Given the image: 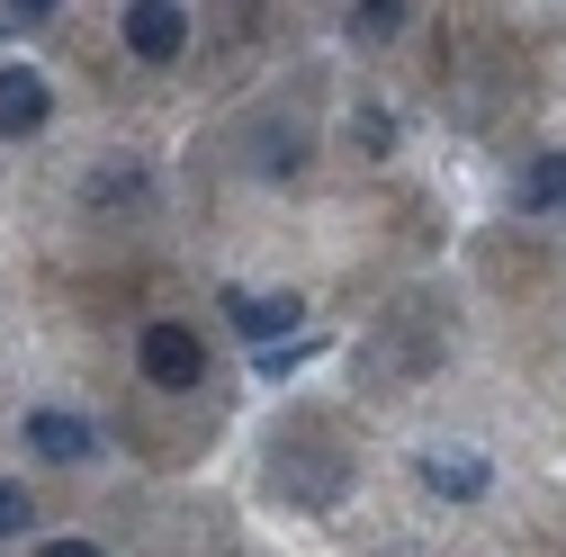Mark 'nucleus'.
<instances>
[{"mask_svg":"<svg viewBox=\"0 0 566 557\" xmlns=\"http://www.w3.org/2000/svg\"><path fill=\"white\" fill-rule=\"evenodd\" d=\"M135 360H145L154 387H198V369H207V351H198V333H189V324H145Z\"/></svg>","mask_w":566,"mask_h":557,"instance_id":"f257e3e1","label":"nucleus"},{"mask_svg":"<svg viewBox=\"0 0 566 557\" xmlns=\"http://www.w3.org/2000/svg\"><path fill=\"white\" fill-rule=\"evenodd\" d=\"M180 45H189V10H171V0H135V10H126V54L171 63Z\"/></svg>","mask_w":566,"mask_h":557,"instance_id":"f03ea898","label":"nucleus"},{"mask_svg":"<svg viewBox=\"0 0 566 557\" xmlns=\"http://www.w3.org/2000/svg\"><path fill=\"white\" fill-rule=\"evenodd\" d=\"M45 117H54L45 73H0V135H36Z\"/></svg>","mask_w":566,"mask_h":557,"instance_id":"7ed1b4c3","label":"nucleus"},{"mask_svg":"<svg viewBox=\"0 0 566 557\" xmlns=\"http://www.w3.org/2000/svg\"><path fill=\"white\" fill-rule=\"evenodd\" d=\"M422 485L450 495V504H476L485 495V459L476 450H422Z\"/></svg>","mask_w":566,"mask_h":557,"instance_id":"20e7f679","label":"nucleus"},{"mask_svg":"<svg viewBox=\"0 0 566 557\" xmlns=\"http://www.w3.org/2000/svg\"><path fill=\"white\" fill-rule=\"evenodd\" d=\"M226 315L261 341V351H270V341H289V333L306 324V306H297V297H226Z\"/></svg>","mask_w":566,"mask_h":557,"instance_id":"39448f33","label":"nucleus"},{"mask_svg":"<svg viewBox=\"0 0 566 557\" xmlns=\"http://www.w3.org/2000/svg\"><path fill=\"white\" fill-rule=\"evenodd\" d=\"M28 450H45V459H91L99 441H91V423H73V413H28Z\"/></svg>","mask_w":566,"mask_h":557,"instance_id":"423d86ee","label":"nucleus"},{"mask_svg":"<svg viewBox=\"0 0 566 557\" xmlns=\"http://www.w3.org/2000/svg\"><path fill=\"white\" fill-rule=\"evenodd\" d=\"M522 207H531V217H557V207H566V154H539V162H531Z\"/></svg>","mask_w":566,"mask_h":557,"instance_id":"0eeeda50","label":"nucleus"},{"mask_svg":"<svg viewBox=\"0 0 566 557\" xmlns=\"http://www.w3.org/2000/svg\"><path fill=\"white\" fill-rule=\"evenodd\" d=\"M413 10H405V0H369V10H350V28H360V36H396Z\"/></svg>","mask_w":566,"mask_h":557,"instance_id":"6e6552de","label":"nucleus"},{"mask_svg":"<svg viewBox=\"0 0 566 557\" xmlns=\"http://www.w3.org/2000/svg\"><path fill=\"white\" fill-rule=\"evenodd\" d=\"M91 207H117V198H145V171H99L91 189H82Z\"/></svg>","mask_w":566,"mask_h":557,"instance_id":"1a4fd4ad","label":"nucleus"},{"mask_svg":"<svg viewBox=\"0 0 566 557\" xmlns=\"http://www.w3.org/2000/svg\"><path fill=\"white\" fill-rule=\"evenodd\" d=\"M19 522H28V485H19V476H0V539H10Z\"/></svg>","mask_w":566,"mask_h":557,"instance_id":"9d476101","label":"nucleus"},{"mask_svg":"<svg viewBox=\"0 0 566 557\" xmlns=\"http://www.w3.org/2000/svg\"><path fill=\"white\" fill-rule=\"evenodd\" d=\"M306 351H315V341H270V351H261V378H289Z\"/></svg>","mask_w":566,"mask_h":557,"instance_id":"9b49d317","label":"nucleus"},{"mask_svg":"<svg viewBox=\"0 0 566 557\" xmlns=\"http://www.w3.org/2000/svg\"><path fill=\"white\" fill-rule=\"evenodd\" d=\"M36 557H99V548H91V539H45Z\"/></svg>","mask_w":566,"mask_h":557,"instance_id":"f8f14e48","label":"nucleus"},{"mask_svg":"<svg viewBox=\"0 0 566 557\" xmlns=\"http://www.w3.org/2000/svg\"><path fill=\"white\" fill-rule=\"evenodd\" d=\"M0 28H10V19H0Z\"/></svg>","mask_w":566,"mask_h":557,"instance_id":"ddd939ff","label":"nucleus"}]
</instances>
